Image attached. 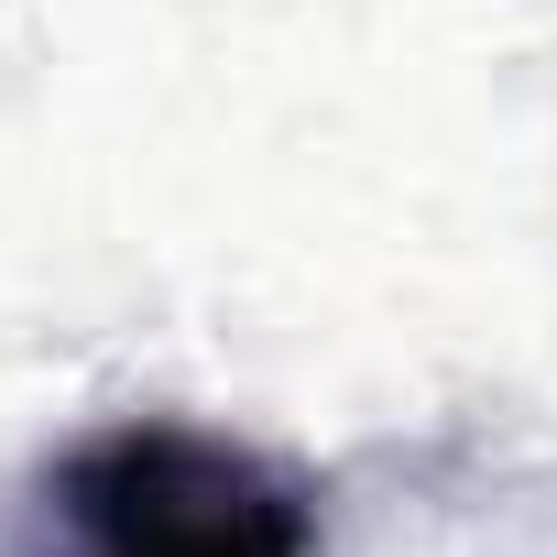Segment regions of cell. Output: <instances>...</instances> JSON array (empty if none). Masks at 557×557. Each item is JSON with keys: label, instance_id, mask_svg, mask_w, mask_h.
Instances as JSON below:
<instances>
[{"label": "cell", "instance_id": "obj_1", "mask_svg": "<svg viewBox=\"0 0 557 557\" xmlns=\"http://www.w3.org/2000/svg\"><path fill=\"white\" fill-rule=\"evenodd\" d=\"M0 557H318V503L219 426L121 416L34 459Z\"/></svg>", "mask_w": 557, "mask_h": 557}]
</instances>
